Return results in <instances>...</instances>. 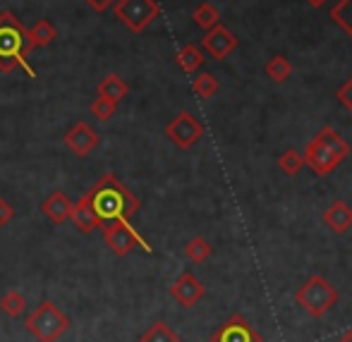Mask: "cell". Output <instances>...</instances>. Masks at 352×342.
<instances>
[{"label":"cell","mask_w":352,"mask_h":342,"mask_svg":"<svg viewBox=\"0 0 352 342\" xmlns=\"http://www.w3.org/2000/svg\"><path fill=\"white\" fill-rule=\"evenodd\" d=\"M87 194H89V199H91V206H94V211H96L101 225L118 223V220L130 223L142 206L140 199H137L113 172L103 175Z\"/></svg>","instance_id":"1"},{"label":"cell","mask_w":352,"mask_h":342,"mask_svg":"<svg viewBox=\"0 0 352 342\" xmlns=\"http://www.w3.org/2000/svg\"><path fill=\"white\" fill-rule=\"evenodd\" d=\"M29 38L27 27L14 17L10 10L0 12V72L10 74L14 69H24L27 77H36L34 67L29 65Z\"/></svg>","instance_id":"2"},{"label":"cell","mask_w":352,"mask_h":342,"mask_svg":"<svg viewBox=\"0 0 352 342\" xmlns=\"http://www.w3.org/2000/svg\"><path fill=\"white\" fill-rule=\"evenodd\" d=\"M305 156V166L309 168L314 175L324 177L333 172L345 158L350 156V144L345 141L333 127H321L314 137L309 139L307 148L302 151Z\"/></svg>","instance_id":"3"},{"label":"cell","mask_w":352,"mask_h":342,"mask_svg":"<svg viewBox=\"0 0 352 342\" xmlns=\"http://www.w3.org/2000/svg\"><path fill=\"white\" fill-rule=\"evenodd\" d=\"M24 328L38 342H58L70 330V319L53 301H41L24 321Z\"/></svg>","instance_id":"4"},{"label":"cell","mask_w":352,"mask_h":342,"mask_svg":"<svg viewBox=\"0 0 352 342\" xmlns=\"http://www.w3.org/2000/svg\"><path fill=\"white\" fill-rule=\"evenodd\" d=\"M295 301L314 319L326 316L336 304H338V290L326 280L324 275H311L300 290L295 292Z\"/></svg>","instance_id":"5"},{"label":"cell","mask_w":352,"mask_h":342,"mask_svg":"<svg viewBox=\"0 0 352 342\" xmlns=\"http://www.w3.org/2000/svg\"><path fill=\"white\" fill-rule=\"evenodd\" d=\"M111 8L113 14L135 34L146 32L161 14L158 0H116Z\"/></svg>","instance_id":"6"},{"label":"cell","mask_w":352,"mask_h":342,"mask_svg":"<svg viewBox=\"0 0 352 342\" xmlns=\"http://www.w3.org/2000/svg\"><path fill=\"white\" fill-rule=\"evenodd\" d=\"M101 230H103V242L108 244V249H111L116 256H120V259L127 254H132L137 247H140L142 251H146V254H151L148 242L144 240L130 223H122V220L108 223V225H103Z\"/></svg>","instance_id":"7"},{"label":"cell","mask_w":352,"mask_h":342,"mask_svg":"<svg viewBox=\"0 0 352 342\" xmlns=\"http://www.w3.org/2000/svg\"><path fill=\"white\" fill-rule=\"evenodd\" d=\"M166 135L177 148L187 151V148H192L201 137H204V125H201L192 113L182 111L166 125Z\"/></svg>","instance_id":"8"},{"label":"cell","mask_w":352,"mask_h":342,"mask_svg":"<svg viewBox=\"0 0 352 342\" xmlns=\"http://www.w3.org/2000/svg\"><path fill=\"white\" fill-rule=\"evenodd\" d=\"M209 342H264V338L256 333L254 326H250V321L240 314H232L226 323L218 326Z\"/></svg>","instance_id":"9"},{"label":"cell","mask_w":352,"mask_h":342,"mask_svg":"<svg viewBox=\"0 0 352 342\" xmlns=\"http://www.w3.org/2000/svg\"><path fill=\"white\" fill-rule=\"evenodd\" d=\"M206 295V287L204 282L199 280L192 271H185V273H180L175 282L170 285V297L177 301L180 306H185V309H192V306H197L201 299H204Z\"/></svg>","instance_id":"10"},{"label":"cell","mask_w":352,"mask_h":342,"mask_svg":"<svg viewBox=\"0 0 352 342\" xmlns=\"http://www.w3.org/2000/svg\"><path fill=\"white\" fill-rule=\"evenodd\" d=\"M201 46H204V51L209 53L213 60H226V58L237 48V36L228 27L216 24V27H211L209 32L204 34Z\"/></svg>","instance_id":"11"},{"label":"cell","mask_w":352,"mask_h":342,"mask_svg":"<svg viewBox=\"0 0 352 342\" xmlns=\"http://www.w3.org/2000/svg\"><path fill=\"white\" fill-rule=\"evenodd\" d=\"M63 141H65V146L70 148L74 156L87 158L89 153H91L94 148L98 146V132L94 130V127L89 125V122L79 120V122H74L70 130L65 132Z\"/></svg>","instance_id":"12"},{"label":"cell","mask_w":352,"mask_h":342,"mask_svg":"<svg viewBox=\"0 0 352 342\" xmlns=\"http://www.w3.org/2000/svg\"><path fill=\"white\" fill-rule=\"evenodd\" d=\"M72 206L74 204L70 201V196H67L65 192H51V194L46 196V201L41 204V211H43V216L53 223V225H63V223L70 220Z\"/></svg>","instance_id":"13"},{"label":"cell","mask_w":352,"mask_h":342,"mask_svg":"<svg viewBox=\"0 0 352 342\" xmlns=\"http://www.w3.org/2000/svg\"><path fill=\"white\" fill-rule=\"evenodd\" d=\"M321 220H324V225L329 227L331 232H336V235H345V232L352 227V206L345 204V201H340V199L333 201V204L324 211Z\"/></svg>","instance_id":"14"},{"label":"cell","mask_w":352,"mask_h":342,"mask_svg":"<svg viewBox=\"0 0 352 342\" xmlns=\"http://www.w3.org/2000/svg\"><path fill=\"white\" fill-rule=\"evenodd\" d=\"M70 220L74 223V227H77L79 232H84V235H89V232H94V230H101L103 227L101 220H98V216H96V211H94L89 194H84L82 199L72 206Z\"/></svg>","instance_id":"15"},{"label":"cell","mask_w":352,"mask_h":342,"mask_svg":"<svg viewBox=\"0 0 352 342\" xmlns=\"http://www.w3.org/2000/svg\"><path fill=\"white\" fill-rule=\"evenodd\" d=\"M58 32L53 27L51 19H38L34 27L27 29V38H29V51H36V48H46L56 41Z\"/></svg>","instance_id":"16"},{"label":"cell","mask_w":352,"mask_h":342,"mask_svg":"<svg viewBox=\"0 0 352 342\" xmlns=\"http://www.w3.org/2000/svg\"><path fill=\"white\" fill-rule=\"evenodd\" d=\"M96 93L103 98H108V101H113V103H120L122 98L130 93V87H127L125 79L118 77V74H108V77H103L101 84L96 87Z\"/></svg>","instance_id":"17"},{"label":"cell","mask_w":352,"mask_h":342,"mask_svg":"<svg viewBox=\"0 0 352 342\" xmlns=\"http://www.w3.org/2000/svg\"><path fill=\"white\" fill-rule=\"evenodd\" d=\"M177 65L182 67V72L187 74H195L197 69L204 65V53H201L199 46H195V43H187V46H182L180 51H177Z\"/></svg>","instance_id":"18"},{"label":"cell","mask_w":352,"mask_h":342,"mask_svg":"<svg viewBox=\"0 0 352 342\" xmlns=\"http://www.w3.org/2000/svg\"><path fill=\"white\" fill-rule=\"evenodd\" d=\"M192 19H195V24L199 29L209 32L211 27L221 24V12H218V8L213 3H201V5H197V8H195V12H192Z\"/></svg>","instance_id":"19"},{"label":"cell","mask_w":352,"mask_h":342,"mask_svg":"<svg viewBox=\"0 0 352 342\" xmlns=\"http://www.w3.org/2000/svg\"><path fill=\"white\" fill-rule=\"evenodd\" d=\"M264 72H266V77H269L271 82L283 84V82H287V79H290L292 65H290V60H287L285 56H274L264 65Z\"/></svg>","instance_id":"20"},{"label":"cell","mask_w":352,"mask_h":342,"mask_svg":"<svg viewBox=\"0 0 352 342\" xmlns=\"http://www.w3.org/2000/svg\"><path fill=\"white\" fill-rule=\"evenodd\" d=\"M24 309H27V299H24L22 292L10 290V292H5V295L0 297V311H3L5 316H10V319H17V316H22Z\"/></svg>","instance_id":"21"},{"label":"cell","mask_w":352,"mask_h":342,"mask_svg":"<svg viewBox=\"0 0 352 342\" xmlns=\"http://www.w3.org/2000/svg\"><path fill=\"white\" fill-rule=\"evenodd\" d=\"M211 254H213V247L209 240H204V237H192V240L185 244V256L192 261V264H204Z\"/></svg>","instance_id":"22"},{"label":"cell","mask_w":352,"mask_h":342,"mask_svg":"<svg viewBox=\"0 0 352 342\" xmlns=\"http://www.w3.org/2000/svg\"><path fill=\"white\" fill-rule=\"evenodd\" d=\"M218 89H221V84H218V79L211 72L197 74L195 82H192V91L199 98H213L218 93Z\"/></svg>","instance_id":"23"},{"label":"cell","mask_w":352,"mask_h":342,"mask_svg":"<svg viewBox=\"0 0 352 342\" xmlns=\"http://www.w3.org/2000/svg\"><path fill=\"white\" fill-rule=\"evenodd\" d=\"M331 19L352 38V0H338L331 10Z\"/></svg>","instance_id":"24"},{"label":"cell","mask_w":352,"mask_h":342,"mask_svg":"<svg viewBox=\"0 0 352 342\" xmlns=\"http://www.w3.org/2000/svg\"><path fill=\"white\" fill-rule=\"evenodd\" d=\"M278 168H280V172H285L287 177H295L297 172L305 168V156H302L300 151H295V148H287V151L280 153Z\"/></svg>","instance_id":"25"},{"label":"cell","mask_w":352,"mask_h":342,"mask_svg":"<svg viewBox=\"0 0 352 342\" xmlns=\"http://www.w3.org/2000/svg\"><path fill=\"white\" fill-rule=\"evenodd\" d=\"M140 342H180V338H177V333H173L170 326H166L163 321H156L153 326H148Z\"/></svg>","instance_id":"26"},{"label":"cell","mask_w":352,"mask_h":342,"mask_svg":"<svg viewBox=\"0 0 352 342\" xmlns=\"http://www.w3.org/2000/svg\"><path fill=\"white\" fill-rule=\"evenodd\" d=\"M116 111H118V103L108 101V98H103V96L94 98V103H91V115L96 117L98 122H111L113 115H116Z\"/></svg>","instance_id":"27"},{"label":"cell","mask_w":352,"mask_h":342,"mask_svg":"<svg viewBox=\"0 0 352 342\" xmlns=\"http://www.w3.org/2000/svg\"><path fill=\"white\" fill-rule=\"evenodd\" d=\"M336 96H338V101L343 103V106L352 113V74H350L348 82H345L343 87H340L338 91H336Z\"/></svg>","instance_id":"28"},{"label":"cell","mask_w":352,"mask_h":342,"mask_svg":"<svg viewBox=\"0 0 352 342\" xmlns=\"http://www.w3.org/2000/svg\"><path fill=\"white\" fill-rule=\"evenodd\" d=\"M14 218V208L8 204V201L3 199V196H0V227H5L8 225L10 220H12Z\"/></svg>","instance_id":"29"},{"label":"cell","mask_w":352,"mask_h":342,"mask_svg":"<svg viewBox=\"0 0 352 342\" xmlns=\"http://www.w3.org/2000/svg\"><path fill=\"white\" fill-rule=\"evenodd\" d=\"M84 3H87L91 10H96V12H106L116 0H84Z\"/></svg>","instance_id":"30"},{"label":"cell","mask_w":352,"mask_h":342,"mask_svg":"<svg viewBox=\"0 0 352 342\" xmlns=\"http://www.w3.org/2000/svg\"><path fill=\"white\" fill-rule=\"evenodd\" d=\"M336 342H352V328L348 330V333L343 335V338H340V340H336Z\"/></svg>","instance_id":"31"},{"label":"cell","mask_w":352,"mask_h":342,"mask_svg":"<svg viewBox=\"0 0 352 342\" xmlns=\"http://www.w3.org/2000/svg\"><path fill=\"white\" fill-rule=\"evenodd\" d=\"M307 3H309V5H311V8H321V5H324V3H326V0H307Z\"/></svg>","instance_id":"32"}]
</instances>
